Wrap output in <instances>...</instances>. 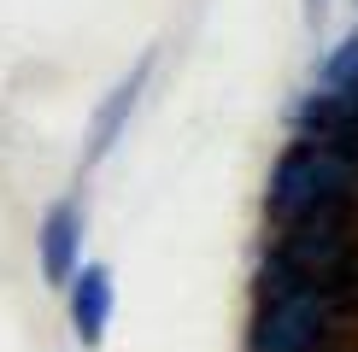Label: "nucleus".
I'll return each mask as SVG.
<instances>
[{"label":"nucleus","instance_id":"obj_3","mask_svg":"<svg viewBox=\"0 0 358 352\" xmlns=\"http://www.w3.org/2000/svg\"><path fill=\"white\" fill-rule=\"evenodd\" d=\"M147 77H153V53L147 59H136V65L124 71L112 88H106V100L94 106V117H88V147H83V165L94 170L100 159L112 153L117 141H124V129H129V117H136V106H141V88H147Z\"/></svg>","mask_w":358,"mask_h":352},{"label":"nucleus","instance_id":"obj_6","mask_svg":"<svg viewBox=\"0 0 358 352\" xmlns=\"http://www.w3.org/2000/svg\"><path fill=\"white\" fill-rule=\"evenodd\" d=\"M65 305H71V329H77V341L83 346H100L106 329H112V305H117L112 270H106V264H83V270L65 282Z\"/></svg>","mask_w":358,"mask_h":352},{"label":"nucleus","instance_id":"obj_1","mask_svg":"<svg viewBox=\"0 0 358 352\" xmlns=\"http://www.w3.org/2000/svg\"><path fill=\"white\" fill-rule=\"evenodd\" d=\"M358 188V159L341 153V147L323 141H294L288 153L276 159L271 188H264V212L276 223H294V217L317 212V205H347Z\"/></svg>","mask_w":358,"mask_h":352},{"label":"nucleus","instance_id":"obj_5","mask_svg":"<svg viewBox=\"0 0 358 352\" xmlns=\"http://www.w3.org/2000/svg\"><path fill=\"white\" fill-rule=\"evenodd\" d=\"M36 253H41V276H48V288H65L71 276L83 270V205L77 200H53L48 205L41 235H36Z\"/></svg>","mask_w":358,"mask_h":352},{"label":"nucleus","instance_id":"obj_4","mask_svg":"<svg viewBox=\"0 0 358 352\" xmlns=\"http://www.w3.org/2000/svg\"><path fill=\"white\" fill-rule=\"evenodd\" d=\"M294 129H300V141H323V147L352 153L358 147V88H311L294 106Z\"/></svg>","mask_w":358,"mask_h":352},{"label":"nucleus","instance_id":"obj_2","mask_svg":"<svg viewBox=\"0 0 358 352\" xmlns=\"http://www.w3.org/2000/svg\"><path fill=\"white\" fill-rule=\"evenodd\" d=\"M259 317H252V352H317L329 335L335 300L329 288H259Z\"/></svg>","mask_w":358,"mask_h":352},{"label":"nucleus","instance_id":"obj_7","mask_svg":"<svg viewBox=\"0 0 358 352\" xmlns=\"http://www.w3.org/2000/svg\"><path fill=\"white\" fill-rule=\"evenodd\" d=\"M317 82H323V88H358V29H352L347 41H341L329 59H323Z\"/></svg>","mask_w":358,"mask_h":352},{"label":"nucleus","instance_id":"obj_8","mask_svg":"<svg viewBox=\"0 0 358 352\" xmlns=\"http://www.w3.org/2000/svg\"><path fill=\"white\" fill-rule=\"evenodd\" d=\"M323 18H329V0H306V24H311V29H317Z\"/></svg>","mask_w":358,"mask_h":352}]
</instances>
